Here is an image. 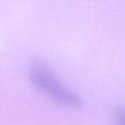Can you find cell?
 Returning a JSON list of instances; mask_svg holds the SVG:
<instances>
[{
	"instance_id": "obj_2",
	"label": "cell",
	"mask_w": 125,
	"mask_h": 125,
	"mask_svg": "<svg viewBox=\"0 0 125 125\" xmlns=\"http://www.w3.org/2000/svg\"><path fill=\"white\" fill-rule=\"evenodd\" d=\"M117 125H125V106H119L115 111Z\"/></svg>"
},
{
	"instance_id": "obj_1",
	"label": "cell",
	"mask_w": 125,
	"mask_h": 125,
	"mask_svg": "<svg viewBox=\"0 0 125 125\" xmlns=\"http://www.w3.org/2000/svg\"><path fill=\"white\" fill-rule=\"evenodd\" d=\"M28 75L30 81L50 99L61 105L79 108L82 104L80 95L59 80L55 71L43 61H33L29 66Z\"/></svg>"
}]
</instances>
